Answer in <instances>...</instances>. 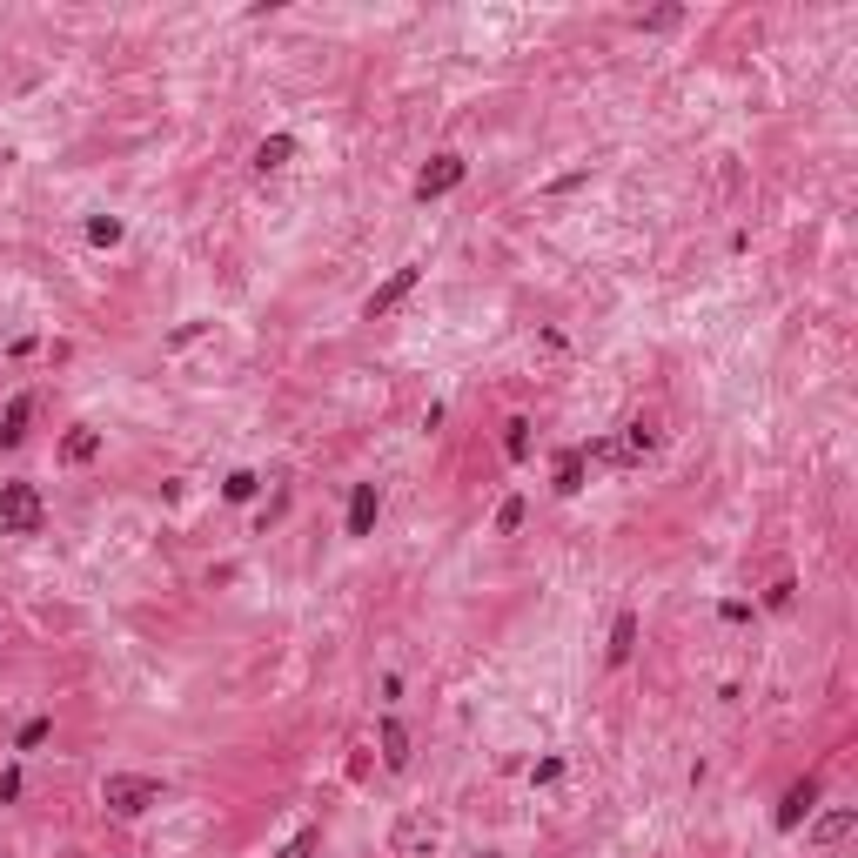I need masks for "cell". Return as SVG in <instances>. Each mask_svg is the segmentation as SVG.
<instances>
[{"mask_svg": "<svg viewBox=\"0 0 858 858\" xmlns=\"http://www.w3.org/2000/svg\"><path fill=\"white\" fill-rule=\"evenodd\" d=\"M316 845H322V832L309 825V832H295V838H289V845H282L275 858H316Z\"/></svg>", "mask_w": 858, "mask_h": 858, "instance_id": "d6986e66", "label": "cell"}, {"mask_svg": "<svg viewBox=\"0 0 858 858\" xmlns=\"http://www.w3.org/2000/svg\"><path fill=\"white\" fill-rule=\"evenodd\" d=\"M376 510H383V490H376V483H356V490H349V537H369V530H376Z\"/></svg>", "mask_w": 858, "mask_h": 858, "instance_id": "52a82bcc", "label": "cell"}, {"mask_svg": "<svg viewBox=\"0 0 858 858\" xmlns=\"http://www.w3.org/2000/svg\"><path fill=\"white\" fill-rule=\"evenodd\" d=\"M503 456H510V463L530 456V416H510V423H503Z\"/></svg>", "mask_w": 858, "mask_h": 858, "instance_id": "2e32d148", "label": "cell"}, {"mask_svg": "<svg viewBox=\"0 0 858 858\" xmlns=\"http://www.w3.org/2000/svg\"><path fill=\"white\" fill-rule=\"evenodd\" d=\"M255 490H262V476H255V470H235V476L222 483V497H228V503H249Z\"/></svg>", "mask_w": 858, "mask_h": 858, "instance_id": "e0dca14e", "label": "cell"}, {"mask_svg": "<svg viewBox=\"0 0 858 858\" xmlns=\"http://www.w3.org/2000/svg\"><path fill=\"white\" fill-rule=\"evenodd\" d=\"M101 805H108L114 818H141L148 805H161V785L141 778V771H108V778H101Z\"/></svg>", "mask_w": 858, "mask_h": 858, "instance_id": "6da1fadb", "label": "cell"}, {"mask_svg": "<svg viewBox=\"0 0 858 858\" xmlns=\"http://www.w3.org/2000/svg\"><path fill=\"white\" fill-rule=\"evenodd\" d=\"M289 161H295V135L255 141V175H275V168H289Z\"/></svg>", "mask_w": 858, "mask_h": 858, "instance_id": "7c38bea8", "label": "cell"}, {"mask_svg": "<svg viewBox=\"0 0 858 858\" xmlns=\"http://www.w3.org/2000/svg\"><path fill=\"white\" fill-rule=\"evenodd\" d=\"M27 416H34V396H14V403L0 409V443H7V450H14V443H27Z\"/></svg>", "mask_w": 858, "mask_h": 858, "instance_id": "8fae6325", "label": "cell"}, {"mask_svg": "<svg viewBox=\"0 0 858 858\" xmlns=\"http://www.w3.org/2000/svg\"><path fill=\"white\" fill-rule=\"evenodd\" d=\"M436 845H443V818L423 812V805H416V812H403L396 825H389V852H396V858H429Z\"/></svg>", "mask_w": 858, "mask_h": 858, "instance_id": "7a4b0ae2", "label": "cell"}, {"mask_svg": "<svg viewBox=\"0 0 858 858\" xmlns=\"http://www.w3.org/2000/svg\"><path fill=\"white\" fill-rule=\"evenodd\" d=\"M852 825H858V812H852V805H838V812H818L805 838H812V845H838V838L852 832Z\"/></svg>", "mask_w": 858, "mask_h": 858, "instance_id": "9c48e42d", "label": "cell"}, {"mask_svg": "<svg viewBox=\"0 0 858 858\" xmlns=\"http://www.w3.org/2000/svg\"><path fill=\"white\" fill-rule=\"evenodd\" d=\"M88 242L114 249V242H121V222H114V215H94V222H88Z\"/></svg>", "mask_w": 858, "mask_h": 858, "instance_id": "ffe728a7", "label": "cell"}, {"mask_svg": "<svg viewBox=\"0 0 858 858\" xmlns=\"http://www.w3.org/2000/svg\"><path fill=\"white\" fill-rule=\"evenodd\" d=\"M557 778H564V758H537L530 765V785H557Z\"/></svg>", "mask_w": 858, "mask_h": 858, "instance_id": "7402d4cb", "label": "cell"}, {"mask_svg": "<svg viewBox=\"0 0 858 858\" xmlns=\"http://www.w3.org/2000/svg\"><path fill=\"white\" fill-rule=\"evenodd\" d=\"M54 456H61L68 470H81V463H94V456H101V429H88V423H81V429H68V436H61V450H54Z\"/></svg>", "mask_w": 858, "mask_h": 858, "instance_id": "ba28073f", "label": "cell"}, {"mask_svg": "<svg viewBox=\"0 0 858 858\" xmlns=\"http://www.w3.org/2000/svg\"><path fill=\"white\" fill-rule=\"evenodd\" d=\"M47 738H54V718H27L21 738H14V751H34V745H47Z\"/></svg>", "mask_w": 858, "mask_h": 858, "instance_id": "ac0fdd59", "label": "cell"}, {"mask_svg": "<svg viewBox=\"0 0 858 858\" xmlns=\"http://www.w3.org/2000/svg\"><path fill=\"white\" fill-rule=\"evenodd\" d=\"M0 523L14 530V537H41V523H47V510H41V490L34 483H0Z\"/></svg>", "mask_w": 858, "mask_h": 858, "instance_id": "3957f363", "label": "cell"}, {"mask_svg": "<svg viewBox=\"0 0 858 858\" xmlns=\"http://www.w3.org/2000/svg\"><path fill=\"white\" fill-rule=\"evenodd\" d=\"M678 21H684L678 7H657V14H644V21H637V27H678Z\"/></svg>", "mask_w": 858, "mask_h": 858, "instance_id": "d4e9b609", "label": "cell"}, {"mask_svg": "<svg viewBox=\"0 0 858 858\" xmlns=\"http://www.w3.org/2000/svg\"><path fill=\"white\" fill-rule=\"evenodd\" d=\"M517 523H523V497H503V503H497V530H503V537H510Z\"/></svg>", "mask_w": 858, "mask_h": 858, "instance_id": "44dd1931", "label": "cell"}, {"mask_svg": "<svg viewBox=\"0 0 858 858\" xmlns=\"http://www.w3.org/2000/svg\"><path fill=\"white\" fill-rule=\"evenodd\" d=\"M416 282H423V269H416V262H403V269L389 275L383 289H376V295H369V302H362V316H369V322H376V316H389V309H396V302H403V295L416 289Z\"/></svg>", "mask_w": 858, "mask_h": 858, "instance_id": "5b68a950", "label": "cell"}, {"mask_svg": "<svg viewBox=\"0 0 858 858\" xmlns=\"http://www.w3.org/2000/svg\"><path fill=\"white\" fill-rule=\"evenodd\" d=\"M631 651H637V610H617V624H610V644H604V657H610V664H631Z\"/></svg>", "mask_w": 858, "mask_h": 858, "instance_id": "30bf717a", "label": "cell"}, {"mask_svg": "<svg viewBox=\"0 0 858 858\" xmlns=\"http://www.w3.org/2000/svg\"><path fill=\"white\" fill-rule=\"evenodd\" d=\"M483 858H497V852H483Z\"/></svg>", "mask_w": 858, "mask_h": 858, "instance_id": "484cf974", "label": "cell"}, {"mask_svg": "<svg viewBox=\"0 0 858 858\" xmlns=\"http://www.w3.org/2000/svg\"><path fill=\"white\" fill-rule=\"evenodd\" d=\"M718 617H724V624H745V617H751V604H738V597H724V604H718Z\"/></svg>", "mask_w": 858, "mask_h": 858, "instance_id": "cb8c5ba5", "label": "cell"}, {"mask_svg": "<svg viewBox=\"0 0 858 858\" xmlns=\"http://www.w3.org/2000/svg\"><path fill=\"white\" fill-rule=\"evenodd\" d=\"M550 490H557V497H577V490H584V450L557 456V483H550Z\"/></svg>", "mask_w": 858, "mask_h": 858, "instance_id": "4fadbf2b", "label": "cell"}, {"mask_svg": "<svg viewBox=\"0 0 858 858\" xmlns=\"http://www.w3.org/2000/svg\"><path fill=\"white\" fill-rule=\"evenodd\" d=\"M463 175H470V161H463V155H436L423 175H416V195H423V202H436V195L463 188Z\"/></svg>", "mask_w": 858, "mask_h": 858, "instance_id": "277c9868", "label": "cell"}, {"mask_svg": "<svg viewBox=\"0 0 858 858\" xmlns=\"http://www.w3.org/2000/svg\"><path fill=\"white\" fill-rule=\"evenodd\" d=\"M657 443H664L657 416H631V429H624V450H631V456H644V450H657Z\"/></svg>", "mask_w": 858, "mask_h": 858, "instance_id": "9a60e30c", "label": "cell"}, {"mask_svg": "<svg viewBox=\"0 0 858 858\" xmlns=\"http://www.w3.org/2000/svg\"><path fill=\"white\" fill-rule=\"evenodd\" d=\"M383 765L389 771H409V731L396 718H383Z\"/></svg>", "mask_w": 858, "mask_h": 858, "instance_id": "5bb4252c", "label": "cell"}, {"mask_svg": "<svg viewBox=\"0 0 858 858\" xmlns=\"http://www.w3.org/2000/svg\"><path fill=\"white\" fill-rule=\"evenodd\" d=\"M791 590H798V584H791V577H778V584L765 590V604H771V610H791Z\"/></svg>", "mask_w": 858, "mask_h": 858, "instance_id": "603a6c76", "label": "cell"}, {"mask_svg": "<svg viewBox=\"0 0 858 858\" xmlns=\"http://www.w3.org/2000/svg\"><path fill=\"white\" fill-rule=\"evenodd\" d=\"M812 805H818V778H798V785L785 791V805H778V832H798V825L812 818Z\"/></svg>", "mask_w": 858, "mask_h": 858, "instance_id": "8992f818", "label": "cell"}]
</instances>
